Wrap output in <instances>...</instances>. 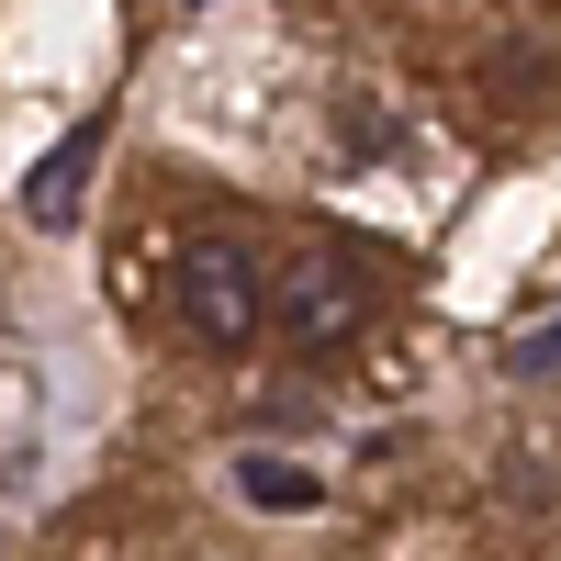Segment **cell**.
Wrapping results in <instances>:
<instances>
[{"label":"cell","mask_w":561,"mask_h":561,"mask_svg":"<svg viewBox=\"0 0 561 561\" xmlns=\"http://www.w3.org/2000/svg\"><path fill=\"white\" fill-rule=\"evenodd\" d=\"M517 370H561V314H550V325H539V337L517 348Z\"/></svg>","instance_id":"5b68a950"},{"label":"cell","mask_w":561,"mask_h":561,"mask_svg":"<svg viewBox=\"0 0 561 561\" xmlns=\"http://www.w3.org/2000/svg\"><path fill=\"white\" fill-rule=\"evenodd\" d=\"M270 325H280V337H293L304 359H337V348H359V325H370V270H359L348 248L304 237L293 259L270 270Z\"/></svg>","instance_id":"6da1fadb"},{"label":"cell","mask_w":561,"mask_h":561,"mask_svg":"<svg viewBox=\"0 0 561 561\" xmlns=\"http://www.w3.org/2000/svg\"><path fill=\"white\" fill-rule=\"evenodd\" d=\"M90 147H102V124H79L68 147L23 180V214H34V225H68V214H79V192H90Z\"/></svg>","instance_id":"3957f363"},{"label":"cell","mask_w":561,"mask_h":561,"mask_svg":"<svg viewBox=\"0 0 561 561\" xmlns=\"http://www.w3.org/2000/svg\"><path fill=\"white\" fill-rule=\"evenodd\" d=\"M237 483H248L259 505H280V517H304V505H314V483L293 472V460H237Z\"/></svg>","instance_id":"277c9868"},{"label":"cell","mask_w":561,"mask_h":561,"mask_svg":"<svg viewBox=\"0 0 561 561\" xmlns=\"http://www.w3.org/2000/svg\"><path fill=\"white\" fill-rule=\"evenodd\" d=\"M180 325H192V348L237 359L259 325H270V270L248 237H192L180 248Z\"/></svg>","instance_id":"7a4b0ae2"}]
</instances>
